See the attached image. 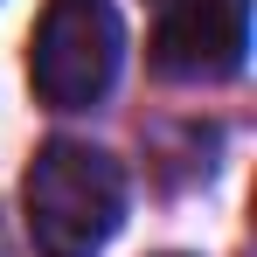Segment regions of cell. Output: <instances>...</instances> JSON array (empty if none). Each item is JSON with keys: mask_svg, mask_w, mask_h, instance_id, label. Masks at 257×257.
<instances>
[{"mask_svg": "<svg viewBox=\"0 0 257 257\" xmlns=\"http://www.w3.org/2000/svg\"><path fill=\"white\" fill-rule=\"evenodd\" d=\"M160 7H167V0H160Z\"/></svg>", "mask_w": 257, "mask_h": 257, "instance_id": "277c9868", "label": "cell"}, {"mask_svg": "<svg viewBox=\"0 0 257 257\" xmlns=\"http://www.w3.org/2000/svg\"><path fill=\"white\" fill-rule=\"evenodd\" d=\"M21 215L42 257H97L125 222V167L90 139H49L28 160Z\"/></svg>", "mask_w": 257, "mask_h": 257, "instance_id": "6da1fadb", "label": "cell"}, {"mask_svg": "<svg viewBox=\"0 0 257 257\" xmlns=\"http://www.w3.org/2000/svg\"><path fill=\"white\" fill-rule=\"evenodd\" d=\"M250 49V0H167L153 28V70L181 84H222L243 70Z\"/></svg>", "mask_w": 257, "mask_h": 257, "instance_id": "3957f363", "label": "cell"}, {"mask_svg": "<svg viewBox=\"0 0 257 257\" xmlns=\"http://www.w3.org/2000/svg\"><path fill=\"white\" fill-rule=\"evenodd\" d=\"M125 56V28L111 0H49L28 42V84L49 111H84L97 104Z\"/></svg>", "mask_w": 257, "mask_h": 257, "instance_id": "7a4b0ae2", "label": "cell"}]
</instances>
